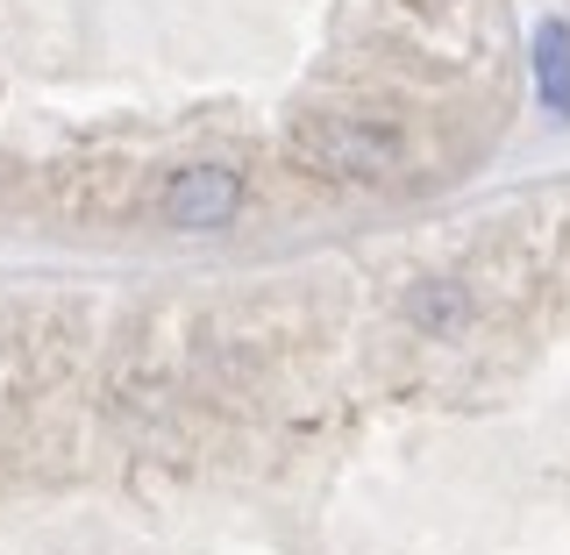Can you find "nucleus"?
<instances>
[{
	"mask_svg": "<svg viewBox=\"0 0 570 555\" xmlns=\"http://www.w3.org/2000/svg\"><path fill=\"white\" fill-rule=\"evenodd\" d=\"M249 186L236 165H178L165 178V192H157V214H165L171 228H186V236H207V228H228L243 214Z\"/></svg>",
	"mask_w": 570,
	"mask_h": 555,
	"instance_id": "obj_2",
	"label": "nucleus"
},
{
	"mask_svg": "<svg viewBox=\"0 0 570 555\" xmlns=\"http://www.w3.org/2000/svg\"><path fill=\"white\" fill-rule=\"evenodd\" d=\"M406 314L435 335H456L463 320H471V299H463V285H421V293L406 299Z\"/></svg>",
	"mask_w": 570,
	"mask_h": 555,
	"instance_id": "obj_4",
	"label": "nucleus"
},
{
	"mask_svg": "<svg viewBox=\"0 0 570 555\" xmlns=\"http://www.w3.org/2000/svg\"><path fill=\"white\" fill-rule=\"evenodd\" d=\"M299 157L328 178H392L406 165V136L392 121H364V115H321L299 121Z\"/></svg>",
	"mask_w": 570,
	"mask_h": 555,
	"instance_id": "obj_1",
	"label": "nucleus"
},
{
	"mask_svg": "<svg viewBox=\"0 0 570 555\" xmlns=\"http://www.w3.org/2000/svg\"><path fill=\"white\" fill-rule=\"evenodd\" d=\"M534 93L557 121H570V22L534 29Z\"/></svg>",
	"mask_w": 570,
	"mask_h": 555,
	"instance_id": "obj_3",
	"label": "nucleus"
}]
</instances>
